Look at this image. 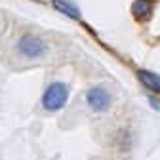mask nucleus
<instances>
[{"label":"nucleus","mask_w":160,"mask_h":160,"mask_svg":"<svg viewBox=\"0 0 160 160\" xmlns=\"http://www.w3.org/2000/svg\"><path fill=\"white\" fill-rule=\"evenodd\" d=\"M52 4H53V8L57 12H61L69 19H74V21H78V19H80V10L72 2H69V0H52Z\"/></svg>","instance_id":"nucleus-6"},{"label":"nucleus","mask_w":160,"mask_h":160,"mask_svg":"<svg viewBox=\"0 0 160 160\" xmlns=\"http://www.w3.org/2000/svg\"><path fill=\"white\" fill-rule=\"evenodd\" d=\"M137 78L147 90H151L154 93H160V74H156L152 71H147V69H139L137 71Z\"/></svg>","instance_id":"nucleus-4"},{"label":"nucleus","mask_w":160,"mask_h":160,"mask_svg":"<svg viewBox=\"0 0 160 160\" xmlns=\"http://www.w3.org/2000/svg\"><path fill=\"white\" fill-rule=\"evenodd\" d=\"M151 12H152V2L151 0H133L132 13H133V17L137 19V21H145V19H149Z\"/></svg>","instance_id":"nucleus-5"},{"label":"nucleus","mask_w":160,"mask_h":160,"mask_svg":"<svg viewBox=\"0 0 160 160\" xmlns=\"http://www.w3.org/2000/svg\"><path fill=\"white\" fill-rule=\"evenodd\" d=\"M69 95H71V90L65 82H61V80H55V82H52L44 93H42V107L44 111L48 112H55L59 109H63L69 101Z\"/></svg>","instance_id":"nucleus-1"},{"label":"nucleus","mask_w":160,"mask_h":160,"mask_svg":"<svg viewBox=\"0 0 160 160\" xmlns=\"http://www.w3.org/2000/svg\"><path fill=\"white\" fill-rule=\"evenodd\" d=\"M147 99H149V103H151V107H152L154 111H160V99H158V97H154V95H147Z\"/></svg>","instance_id":"nucleus-7"},{"label":"nucleus","mask_w":160,"mask_h":160,"mask_svg":"<svg viewBox=\"0 0 160 160\" xmlns=\"http://www.w3.org/2000/svg\"><path fill=\"white\" fill-rule=\"evenodd\" d=\"M86 103L95 112H105L112 103V95L103 86H93L86 92Z\"/></svg>","instance_id":"nucleus-3"},{"label":"nucleus","mask_w":160,"mask_h":160,"mask_svg":"<svg viewBox=\"0 0 160 160\" xmlns=\"http://www.w3.org/2000/svg\"><path fill=\"white\" fill-rule=\"evenodd\" d=\"M17 52L21 53L23 57H27V59H38V57L46 55L48 44L40 36L25 34V36H21L17 40Z\"/></svg>","instance_id":"nucleus-2"}]
</instances>
